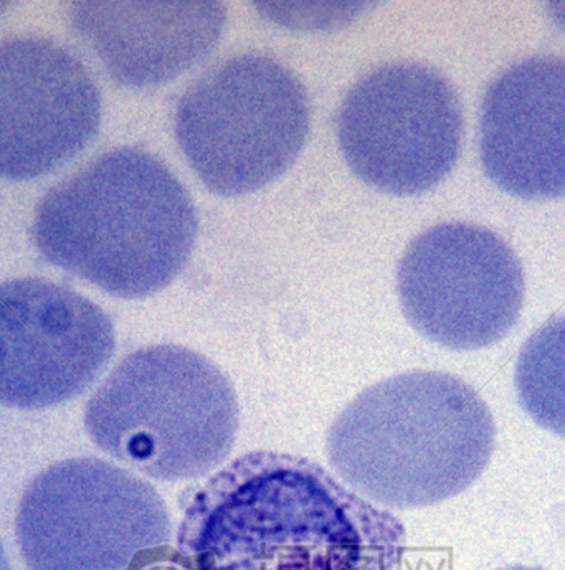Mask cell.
Instances as JSON below:
<instances>
[{
	"instance_id": "obj_15",
	"label": "cell",
	"mask_w": 565,
	"mask_h": 570,
	"mask_svg": "<svg viewBox=\"0 0 565 570\" xmlns=\"http://www.w3.org/2000/svg\"><path fill=\"white\" fill-rule=\"evenodd\" d=\"M551 16L556 19V22L565 30V3H551L549 6Z\"/></svg>"
},
{
	"instance_id": "obj_7",
	"label": "cell",
	"mask_w": 565,
	"mask_h": 570,
	"mask_svg": "<svg viewBox=\"0 0 565 570\" xmlns=\"http://www.w3.org/2000/svg\"><path fill=\"white\" fill-rule=\"evenodd\" d=\"M340 151L367 186L417 196L458 160L463 115L450 81L427 65L377 68L347 95L338 118Z\"/></svg>"
},
{
	"instance_id": "obj_8",
	"label": "cell",
	"mask_w": 565,
	"mask_h": 570,
	"mask_svg": "<svg viewBox=\"0 0 565 570\" xmlns=\"http://www.w3.org/2000/svg\"><path fill=\"white\" fill-rule=\"evenodd\" d=\"M397 293L408 323L455 351L498 343L523 308L524 273L493 232L444 224L410 242L397 268Z\"/></svg>"
},
{
	"instance_id": "obj_3",
	"label": "cell",
	"mask_w": 565,
	"mask_h": 570,
	"mask_svg": "<svg viewBox=\"0 0 565 570\" xmlns=\"http://www.w3.org/2000/svg\"><path fill=\"white\" fill-rule=\"evenodd\" d=\"M495 436L492 412L472 385L417 371L360 392L336 416L326 449L333 470L360 497L415 510L472 487Z\"/></svg>"
},
{
	"instance_id": "obj_16",
	"label": "cell",
	"mask_w": 565,
	"mask_h": 570,
	"mask_svg": "<svg viewBox=\"0 0 565 570\" xmlns=\"http://www.w3.org/2000/svg\"><path fill=\"white\" fill-rule=\"evenodd\" d=\"M0 570H12L9 561H7L6 552H3L2 544H0Z\"/></svg>"
},
{
	"instance_id": "obj_1",
	"label": "cell",
	"mask_w": 565,
	"mask_h": 570,
	"mask_svg": "<svg viewBox=\"0 0 565 570\" xmlns=\"http://www.w3.org/2000/svg\"><path fill=\"white\" fill-rule=\"evenodd\" d=\"M405 529L303 456L254 452L214 474L184 508L186 570H393Z\"/></svg>"
},
{
	"instance_id": "obj_4",
	"label": "cell",
	"mask_w": 565,
	"mask_h": 570,
	"mask_svg": "<svg viewBox=\"0 0 565 570\" xmlns=\"http://www.w3.org/2000/svg\"><path fill=\"white\" fill-rule=\"evenodd\" d=\"M240 425L227 375L176 344L129 354L85 409L91 442L159 481L196 480L222 465Z\"/></svg>"
},
{
	"instance_id": "obj_12",
	"label": "cell",
	"mask_w": 565,
	"mask_h": 570,
	"mask_svg": "<svg viewBox=\"0 0 565 570\" xmlns=\"http://www.w3.org/2000/svg\"><path fill=\"white\" fill-rule=\"evenodd\" d=\"M70 16L111 77L135 88L168 83L199 63L227 23L220 2H87Z\"/></svg>"
},
{
	"instance_id": "obj_17",
	"label": "cell",
	"mask_w": 565,
	"mask_h": 570,
	"mask_svg": "<svg viewBox=\"0 0 565 570\" xmlns=\"http://www.w3.org/2000/svg\"><path fill=\"white\" fill-rule=\"evenodd\" d=\"M503 570H543V569H536V568H509V569H503Z\"/></svg>"
},
{
	"instance_id": "obj_2",
	"label": "cell",
	"mask_w": 565,
	"mask_h": 570,
	"mask_svg": "<svg viewBox=\"0 0 565 570\" xmlns=\"http://www.w3.org/2000/svg\"><path fill=\"white\" fill-rule=\"evenodd\" d=\"M186 187L158 157L121 148L50 190L32 225L36 247L110 295L148 298L184 272L197 240Z\"/></svg>"
},
{
	"instance_id": "obj_18",
	"label": "cell",
	"mask_w": 565,
	"mask_h": 570,
	"mask_svg": "<svg viewBox=\"0 0 565 570\" xmlns=\"http://www.w3.org/2000/svg\"><path fill=\"white\" fill-rule=\"evenodd\" d=\"M3 9H6V6H3V3H0V12H2Z\"/></svg>"
},
{
	"instance_id": "obj_10",
	"label": "cell",
	"mask_w": 565,
	"mask_h": 570,
	"mask_svg": "<svg viewBox=\"0 0 565 570\" xmlns=\"http://www.w3.org/2000/svg\"><path fill=\"white\" fill-rule=\"evenodd\" d=\"M101 98L70 50L42 37L0 42V179L46 176L97 136Z\"/></svg>"
},
{
	"instance_id": "obj_14",
	"label": "cell",
	"mask_w": 565,
	"mask_h": 570,
	"mask_svg": "<svg viewBox=\"0 0 565 570\" xmlns=\"http://www.w3.org/2000/svg\"><path fill=\"white\" fill-rule=\"evenodd\" d=\"M265 16L289 27H303V29H326L346 22L350 17L357 16L364 9L360 3H306V6H257Z\"/></svg>"
},
{
	"instance_id": "obj_6",
	"label": "cell",
	"mask_w": 565,
	"mask_h": 570,
	"mask_svg": "<svg viewBox=\"0 0 565 570\" xmlns=\"http://www.w3.org/2000/svg\"><path fill=\"white\" fill-rule=\"evenodd\" d=\"M30 570H139L172 522L152 484L98 459L57 463L30 483L17 514Z\"/></svg>"
},
{
	"instance_id": "obj_11",
	"label": "cell",
	"mask_w": 565,
	"mask_h": 570,
	"mask_svg": "<svg viewBox=\"0 0 565 570\" xmlns=\"http://www.w3.org/2000/svg\"><path fill=\"white\" fill-rule=\"evenodd\" d=\"M479 155L486 176L513 196H565V58H527L489 85Z\"/></svg>"
},
{
	"instance_id": "obj_13",
	"label": "cell",
	"mask_w": 565,
	"mask_h": 570,
	"mask_svg": "<svg viewBox=\"0 0 565 570\" xmlns=\"http://www.w3.org/2000/svg\"><path fill=\"white\" fill-rule=\"evenodd\" d=\"M521 405L534 422L565 436V316L541 327L516 367Z\"/></svg>"
},
{
	"instance_id": "obj_5",
	"label": "cell",
	"mask_w": 565,
	"mask_h": 570,
	"mask_svg": "<svg viewBox=\"0 0 565 570\" xmlns=\"http://www.w3.org/2000/svg\"><path fill=\"white\" fill-rule=\"evenodd\" d=\"M174 126L207 189L245 196L274 183L301 155L309 132L308 95L275 58L237 55L189 87Z\"/></svg>"
},
{
	"instance_id": "obj_9",
	"label": "cell",
	"mask_w": 565,
	"mask_h": 570,
	"mask_svg": "<svg viewBox=\"0 0 565 570\" xmlns=\"http://www.w3.org/2000/svg\"><path fill=\"white\" fill-rule=\"evenodd\" d=\"M110 316L39 278L0 285V405L37 411L87 391L113 356Z\"/></svg>"
}]
</instances>
